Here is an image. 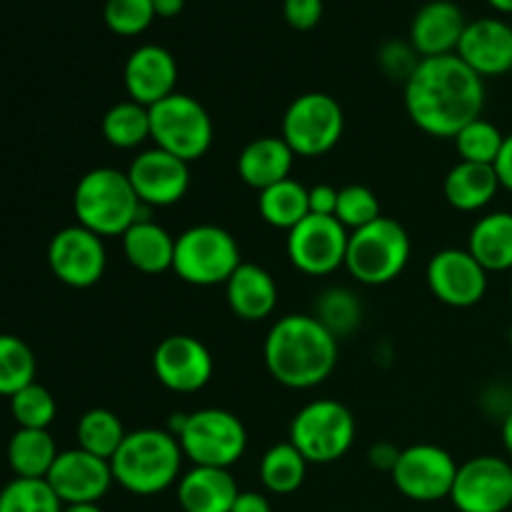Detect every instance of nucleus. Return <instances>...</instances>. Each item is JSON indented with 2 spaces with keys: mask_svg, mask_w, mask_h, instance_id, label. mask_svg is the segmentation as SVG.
<instances>
[{
  "mask_svg": "<svg viewBox=\"0 0 512 512\" xmlns=\"http://www.w3.org/2000/svg\"><path fill=\"white\" fill-rule=\"evenodd\" d=\"M405 110L423 133L455 138L473 120L483 118L485 80L458 55L423 58L403 85Z\"/></svg>",
  "mask_w": 512,
  "mask_h": 512,
  "instance_id": "nucleus-1",
  "label": "nucleus"
},
{
  "mask_svg": "<svg viewBox=\"0 0 512 512\" xmlns=\"http://www.w3.org/2000/svg\"><path fill=\"white\" fill-rule=\"evenodd\" d=\"M338 338L315 315L293 313L275 320L263 345L268 373L290 390H310L333 375Z\"/></svg>",
  "mask_w": 512,
  "mask_h": 512,
  "instance_id": "nucleus-2",
  "label": "nucleus"
},
{
  "mask_svg": "<svg viewBox=\"0 0 512 512\" xmlns=\"http://www.w3.org/2000/svg\"><path fill=\"white\" fill-rule=\"evenodd\" d=\"M183 460L185 455L173 433L143 428L125 435L123 445L110 460V468L120 488L150 498L178 485Z\"/></svg>",
  "mask_w": 512,
  "mask_h": 512,
  "instance_id": "nucleus-3",
  "label": "nucleus"
},
{
  "mask_svg": "<svg viewBox=\"0 0 512 512\" xmlns=\"http://www.w3.org/2000/svg\"><path fill=\"white\" fill-rule=\"evenodd\" d=\"M143 208L128 173L118 168H93L78 180L73 210L78 225L100 238H123L143 218Z\"/></svg>",
  "mask_w": 512,
  "mask_h": 512,
  "instance_id": "nucleus-4",
  "label": "nucleus"
},
{
  "mask_svg": "<svg viewBox=\"0 0 512 512\" xmlns=\"http://www.w3.org/2000/svg\"><path fill=\"white\" fill-rule=\"evenodd\" d=\"M410 235L398 220L380 215L365 228L353 230L348 240L345 268L363 285H388L410 260Z\"/></svg>",
  "mask_w": 512,
  "mask_h": 512,
  "instance_id": "nucleus-5",
  "label": "nucleus"
},
{
  "mask_svg": "<svg viewBox=\"0 0 512 512\" xmlns=\"http://www.w3.org/2000/svg\"><path fill=\"white\" fill-rule=\"evenodd\" d=\"M240 263L238 240L220 225H193L175 238L173 273L188 285H225Z\"/></svg>",
  "mask_w": 512,
  "mask_h": 512,
  "instance_id": "nucleus-6",
  "label": "nucleus"
},
{
  "mask_svg": "<svg viewBox=\"0 0 512 512\" xmlns=\"http://www.w3.org/2000/svg\"><path fill=\"white\" fill-rule=\"evenodd\" d=\"M355 425L353 413L338 400H313L295 413L290 423V443L303 453L308 463H338L353 448Z\"/></svg>",
  "mask_w": 512,
  "mask_h": 512,
  "instance_id": "nucleus-7",
  "label": "nucleus"
},
{
  "mask_svg": "<svg viewBox=\"0 0 512 512\" xmlns=\"http://www.w3.org/2000/svg\"><path fill=\"white\" fill-rule=\"evenodd\" d=\"M178 443L193 465L230 470L248 450V430L230 410L203 408L188 413Z\"/></svg>",
  "mask_w": 512,
  "mask_h": 512,
  "instance_id": "nucleus-8",
  "label": "nucleus"
},
{
  "mask_svg": "<svg viewBox=\"0 0 512 512\" xmlns=\"http://www.w3.org/2000/svg\"><path fill=\"white\" fill-rule=\"evenodd\" d=\"M150 138L155 148L195 163L213 145V120L203 103L185 93H173L150 108Z\"/></svg>",
  "mask_w": 512,
  "mask_h": 512,
  "instance_id": "nucleus-9",
  "label": "nucleus"
},
{
  "mask_svg": "<svg viewBox=\"0 0 512 512\" xmlns=\"http://www.w3.org/2000/svg\"><path fill=\"white\" fill-rule=\"evenodd\" d=\"M345 115L338 100L328 93H303L288 105L283 115V135L300 158H320L340 143Z\"/></svg>",
  "mask_w": 512,
  "mask_h": 512,
  "instance_id": "nucleus-10",
  "label": "nucleus"
},
{
  "mask_svg": "<svg viewBox=\"0 0 512 512\" xmlns=\"http://www.w3.org/2000/svg\"><path fill=\"white\" fill-rule=\"evenodd\" d=\"M460 465L453 455L440 445L418 443L400 450V458L395 463L393 478L398 493H403L415 503H438L450 498L453 493L455 475Z\"/></svg>",
  "mask_w": 512,
  "mask_h": 512,
  "instance_id": "nucleus-11",
  "label": "nucleus"
},
{
  "mask_svg": "<svg viewBox=\"0 0 512 512\" xmlns=\"http://www.w3.org/2000/svg\"><path fill=\"white\" fill-rule=\"evenodd\" d=\"M350 233L335 215L310 213L288 233V258L300 273L323 278L345 265Z\"/></svg>",
  "mask_w": 512,
  "mask_h": 512,
  "instance_id": "nucleus-12",
  "label": "nucleus"
},
{
  "mask_svg": "<svg viewBox=\"0 0 512 512\" xmlns=\"http://www.w3.org/2000/svg\"><path fill=\"white\" fill-rule=\"evenodd\" d=\"M450 503L458 512H508L512 508L510 460L478 455L460 465Z\"/></svg>",
  "mask_w": 512,
  "mask_h": 512,
  "instance_id": "nucleus-13",
  "label": "nucleus"
},
{
  "mask_svg": "<svg viewBox=\"0 0 512 512\" xmlns=\"http://www.w3.org/2000/svg\"><path fill=\"white\" fill-rule=\"evenodd\" d=\"M48 265L55 278L68 288H93L108 265V253L100 235L83 225L58 230L48 245Z\"/></svg>",
  "mask_w": 512,
  "mask_h": 512,
  "instance_id": "nucleus-14",
  "label": "nucleus"
},
{
  "mask_svg": "<svg viewBox=\"0 0 512 512\" xmlns=\"http://www.w3.org/2000/svg\"><path fill=\"white\" fill-rule=\"evenodd\" d=\"M428 288L450 308H473L488 293V270L470 255L468 248H445L430 258L425 270Z\"/></svg>",
  "mask_w": 512,
  "mask_h": 512,
  "instance_id": "nucleus-15",
  "label": "nucleus"
},
{
  "mask_svg": "<svg viewBox=\"0 0 512 512\" xmlns=\"http://www.w3.org/2000/svg\"><path fill=\"white\" fill-rule=\"evenodd\" d=\"M45 480L63 505H98L115 483L110 460L83 448L58 453Z\"/></svg>",
  "mask_w": 512,
  "mask_h": 512,
  "instance_id": "nucleus-16",
  "label": "nucleus"
},
{
  "mask_svg": "<svg viewBox=\"0 0 512 512\" xmlns=\"http://www.w3.org/2000/svg\"><path fill=\"white\" fill-rule=\"evenodd\" d=\"M213 355L193 335H168L153 353V373L173 393H198L213 378Z\"/></svg>",
  "mask_w": 512,
  "mask_h": 512,
  "instance_id": "nucleus-17",
  "label": "nucleus"
},
{
  "mask_svg": "<svg viewBox=\"0 0 512 512\" xmlns=\"http://www.w3.org/2000/svg\"><path fill=\"white\" fill-rule=\"evenodd\" d=\"M128 178L140 203L148 208H170L188 193L190 163L160 148H150L130 163Z\"/></svg>",
  "mask_w": 512,
  "mask_h": 512,
  "instance_id": "nucleus-18",
  "label": "nucleus"
},
{
  "mask_svg": "<svg viewBox=\"0 0 512 512\" xmlns=\"http://www.w3.org/2000/svg\"><path fill=\"white\" fill-rule=\"evenodd\" d=\"M123 83L128 90V100L153 108L155 103L168 95L178 93V63L173 53L163 45H140L128 55L123 68Z\"/></svg>",
  "mask_w": 512,
  "mask_h": 512,
  "instance_id": "nucleus-19",
  "label": "nucleus"
},
{
  "mask_svg": "<svg viewBox=\"0 0 512 512\" xmlns=\"http://www.w3.org/2000/svg\"><path fill=\"white\" fill-rule=\"evenodd\" d=\"M460 60L480 78H500L512 70V25L503 18L468 20L460 38Z\"/></svg>",
  "mask_w": 512,
  "mask_h": 512,
  "instance_id": "nucleus-20",
  "label": "nucleus"
},
{
  "mask_svg": "<svg viewBox=\"0 0 512 512\" xmlns=\"http://www.w3.org/2000/svg\"><path fill=\"white\" fill-rule=\"evenodd\" d=\"M463 8L453 0H430L420 5L410 23V45L418 50L420 58H438L453 55L465 33Z\"/></svg>",
  "mask_w": 512,
  "mask_h": 512,
  "instance_id": "nucleus-21",
  "label": "nucleus"
},
{
  "mask_svg": "<svg viewBox=\"0 0 512 512\" xmlns=\"http://www.w3.org/2000/svg\"><path fill=\"white\" fill-rule=\"evenodd\" d=\"M225 298L235 318L258 323L273 315L278 305V285L273 275L255 263H240V268L225 283Z\"/></svg>",
  "mask_w": 512,
  "mask_h": 512,
  "instance_id": "nucleus-22",
  "label": "nucleus"
},
{
  "mask_svg": "<svg viewBox=\"0 0 512 512\" xmlns=\"http://www.w3.org/2000/svg\"><path fill=\"white\" fill-rule=\"evenodd\" d=\"M238 495V483L225 468L193 465L178 480V503L183 512H230Z\"/></svg>",
  "mask_w": 512,
  "mask_h": 512,
  "instance_id": "nucleus-23",
  "label": "nucleus"
},
{
  "mask_svg": "<svg viewBox=\"0 0 512 512\" xmlns=\"http://www.w3.org/2000/svg\"><path fill=\"white\" fill-rule=\"evenodd\" d=\"M295 153L283 138L275 135H263L255 138L240 150L238 155V175L245 185L260 190L278 185L290 178L293 170Z\"/></svg>",
  "mask_w": 512,
  "mask_h": 512,
  "instance_id": "nucleus-24",
  "label": "nucleus"
},
{
  "mask_svg": "<svg viewBox=\"0 0 512 512\" xmlns=\"http://www.w3.org/2000/svg\"><path fill=\"white\" fill-rule=\"evenodd\" d=\"M125 260L135 270L145 275H160L165 270H173L175 258V238L148 218H140L133 228L123 235Z\"/></svg>",
  "mask_w": 512,
  "mask_h": 512,
  "instance_id": "nucleus-25",
  "label": "nucleus"
},
{
  "mask_svg": "<svg viewBox=\"0 0 512 512\" xmlns=\"http://www.w3.org/2000/svg\"><path fill=\"white\" fill-rule=\"evenodd\" d=\"M498 190L500 180L493 165L465 163V160L450 168L443 183L445 200L460 213H478V210L488 208Z\"/></svg>",
  "mask_w": 512,
  "mask_h": 512,
  "instance_id": "nucleus-26",
  "label": "nucleus"
},
{
  "mask_svg": "<svg viewBox=\"0 0 512 512\" xmlns=\"http://www.w3.org/2000/svg\"><path fill=\"white\" fill-rule=\"evenodd\" d=\"M468 250L488 273L512 270V213L495 210L473 225Z\"/></svg>",
  "mask_w": 512,
  "mask_h": 512,
  "instance_id": "nucleus-27",
  "label": "nucleus"
},
{
  "mask_svg": "<svg viewBox=\"0 0 512 512\" xmlns=\"http://www.w3.org/2000/svg\"><path fill=\"white\" fill-rule=\"evenodd\" d=\"M58 458V448L48 430L18 428L8 443V465L15 478H48Z\"/></svg>",
  "mask_w": 512,
  "mask_h": 512,
  "instance_id": "nucleus-28",
  "label": "nucleus"
},
{
  "mask_svg": "<svg viewBox=\"0 0 512 512\" xmlns=\"http://www.w3.org/2000/svg\"><path fill=\"white\" fill-rule=\"evenodd\" d=\"M310 190L298 180L288 178L278 185L260 190L258 195V213L268 225L278 230H293L295 225L303 223L310 215Z\"/></svg>",
  "mask_w": 512,
  "mask_h": 512,
  "instance_id": "nucleus-29",
  "label": "nucleus"
},
{
  "mask_svg": "<svg viewBox=\"0 0 512 512\" xmlns=\"http://www.w3.org/2000/svg\"><path fill=\"white\" fill-rule=\"evenodd\" d=\"M308 460L303 458L293 443H278L265 450L260 460V483L273 495H293L303 488L305 475H308Z\"/></svg>",
  "mask_w": 512,
  "mask_h": 512,
  "instance_id": "nucleus-30",
  "label": "nucleus"
},
{
  "mask_svg": "<svg viewBox=\"0 0 512 512\" xmlns=\"http://www.w3.org/2000/svg\"><path fill=\"white\" fill-rule=\"evenodd\" d=\"M103 138L118 150H133L150 138V108L120 100L103 115Z\"/></svg>",
  "mask_w": 512,
  "mask_h": 512,
  "instance_id": "nucleus-31",
  "label": "nucleus"
},
{
  "mask_svg": "<svg viewBox=\"0 0 512 512\" xmlns=\"http://www.w3.org/2000/svg\"><path fill=\"white\" fill-rule=\"evenodd\" d=\"M75 435H78V448L88 450V453L98 455L103 460H113V455L118 453L128 433H125L123 423H120L113 410L93 408L78 420Z\"/></svg>",
  "mask_w": 512,
  "mask_h": 512,
  "instance_id": "nucleus-32",
  "label": "nucleus"
},
{
  "mask_svg": "<svg viewBox=\"0 0 512 512\" xmlns=\"http://www.w3.org/2000/svg\"><path fill=\"white\" fill-rule=\"evenodd\" d=\"M35 355L25 340L0 335V395L13 398L25 385L35 383Z\"/></svg>",
  "mask_w": 512,
  "mask_h": 512,
  "instance_id": "nucleus-33",
  "label": "nucleus"
},
{
  "mask_svg": "<svg viewBox=\"0 0 512 512\" xmlns=\"http://www.w3.org/2000/svg\"><path fill=\"white\" fill-rule=\"evenodd\" d=\"M63 508L48 480L15 478L0 490V512H63Z\"/></svg>",
  "mask_w": 512,
  "mask_h": 512,
  "instance_id": "nucleus-34",
  "label": "nucleus"
},
{
  "mask_svg": "<svg viewBox=\"0 0 512 512\" xmlns=\"http://www.w3.org/2000/svg\"><path fill=\"white\" fill-rule=\"evenodd\" d=\"M313 315L340 340L348 338L353 330H358L363 308H360V300L350 290L330 288L320 293Z\"/></svg>",
  "mask_w": 512,
  "mask_h": 512,
  "instance_id": "nucleus-35",
  "label": "nucleus"
},
{
  "mask_svg": "<svg viewBox=\"0 0 512 512\" xmlns=\"http://www.w3.org/2000/svg\"><path fill=\"white\" fill-rule=\"evenodd\" d=\"M455 150H458L460 160L465 163H480V165H495L500 150H503L505 135L490 120L478 118L473 123L465 125L458 135H455Z\"/></svg>",
  "mask_w": 512,
  "mask_h": 512,
  "instance_id": "nucleus-36",
  "label": "nucleus"
},
{
  "mask_svg": "<svg viewBox=\"0 0 512 512\" xmlns=\"http://www.w3.org/2000/svg\"><path fill=\"white\" fill-rule=\"evenodd\" d=\"M10 413H13L18 428L48 430L58 413V405L48 388H43L40 383H30L10 398Z\"/></svg>",
  "mask_w": 512,
  "mask_h": 512,
  "instance_id": "nucleus-37",
  "label": "nucleus"
},
{
  "mask_svg": "<svg viewBox=\"0 0 512 512\" xmlns=\"http://www.w3.org/2000/svg\"><path fill=\"white\" fill-rule=\"evenodd\" d=\"M378 195L368 185H345L338 190V208L335 218L348 230H360L380 218Z\"/></svg>",
  "mask_w": 512,
  "mask_h": 512,
  "instance_id": "nucleus-38",
  "label": "nucleus"
},
{
  "mask_svg": "<svg viewBox=\"0 0 512 512\" xmlns=\"http://www.w3.org/2000/svg\"><path fill=\"white\" fill-rule=\"evenodd\" d=\"M103 18L115 35L133 38L148 30L155 20L153 0H105Z\"/></svg>",
  "mask_w": 512,
  "mask_h": 512,
  "instance_id": "nucleus-39",
  "label": "nucleus"
},
{
  "mask_svg": "<svg viewBox=\"0 0 512 512\" xmlns=\"http://www.w3.org/2000/svg\"><path fill=\"white\" fill-rule=\"evenodd\" d=\"M420 55L418 50L410 45V40L405 43V40H388L385 45H380L378 50V65L380 70H383L385 75H388L390 80H395V83H408L410 75L415 73V68L420 65Z\"/></svg>",
  "mask_w": 512,
  "mask_h": 512,
  "instance_id": "nucleus-40",
  "label": "nucleus"
},
{
  "mask_svg": "<svg viewBox=\"0 0 512 512\" xmlns=\"http://www.w3.org/2000/svg\"><path fill=\"white\" fill-rule=\"evenodd\" d=\"M283 15L290 28L313 30L323 18V0H283Z\"/></svg>",
  "mask_w": 512,
  "mask_h": 512,
  "instance_id": "nucleus-41",
  "label": "nucleus"
},
{
  "mask_svg": "<svg viewBox=\"0 0 512 512\" xmlns=\"http://www.w3.org/2000/svg\"><path fill=\"white\" fill-rule=\"evenodd\" d=\"M310 213L313 215H335L338 208V190L333 185H315L308 193Z\"/></svg>",
  "mask_w": 512,
  "mask_h": 512,
  "instance_id": "nucleus-42",
  "label": "nucleus"
},
{
  "mask_svg": "<svg viewBox=\"0 0 512 512\" xmlns=\"http://www.w3.org/2000/svg\"><path fill=\"white\" fill-rule=\"evenodd\" d=\"M398 458H400V450L395 448L393 443H375L368 453V463L373 465V468L385 470V473H393Z\"/></svg>",
  "mask_w": 512,
  "mask_h": 512,
  "instance_id": "nucleus-43",
  "label": "nucleus"
},
{
  "mask_svg": "<svg viewBox=\"0 0 512 512\" xmlns=\"http://www.w3.org/2000/svg\"><path fill=\"white\" fill-rule=\"evenodd\" d=\"M495 173H498L500 188H505L508 193H512V133L505 135L503 150H500L498 160H495Z\"/></svg>",
  "mask_w": 512,
  "mask_h": 512,
  "instance_id": "nucleus-44",
  "label": "nucleus"
},
{
  "mask_svg": "<svg viewBox=\"0 0 512 512\" xmlns=\"http://www.w3.org/2000/svg\"><path fill=\"white\" fill-rule=\"evenodd\" d=\"M230 512H273V505L265 498L263 493H255V490H240L238 500H235L233 510Z\"/></svg>",
  "mask_w": 512,
  "mask_h": 512,
  "instance_id": "nucleus-45",
  "label": "nucleus"
},
{
  "mask_svg": "<svg viewBox=\"0 0 512 512\" xmlns=\"http://www.w3.org/2000/svg\"><path fill=\"white\" fill-rule=\"evenodd\" d=\"M155 18H175L183 13L185 0H153Z\"/></svg>",
  "mask_w": 512,
  "mask_h": 512,
  "instance_id": "nucleus-46",
  "label": "nucleus"
},
{
  "mask_svg": "<svg viewBox=\"0 0 512 512\" xmlns=\"http://www.w3.org/2000/svg\"><path fill=\"white\" fill-rule=\"evenodd\" d=\"M503 448L512 463V405L508 408V413L503 415Z\"/></svg>",
  "mask_w": 512,
  "mask_h": 512,
  "instance_id": "nucleus-47",
  "label": "nucleus"
},
{
  "mask_svg": "<svg viewBox=\"0 0 512 512\" xmlns=\"http://www.w3.org/2000/svg\"><path fill=\"white\" fill-rule=\"evenodd\" d=\"M63 512H103L100 505H65Z\"/></svg>",
  "mask_w": 512,
  "mask_h": 512,
  "instance_id": "nucleus-48",
  "label": "nucleus"
},
{
  "mask_svg": "<svg viewBox=\"0 0 512 512\" xmlns=\"http://www.w3.org/2000/svg\"><path fill=\"white\" fill-rule=\"evenodd\" d=\"M490 5H493L498 13H505V15H512V0H488Z\"/></svg>",
  "mask_w": 512,
  "mask_h": 512,
  "instance_id": "nucleus-49",
  "label": "nucleus"
},
{
  "mask_svg": "<svg viewBox=\"0 0 512 512\" xmlns=\"http://www.w3.org/2000/svg\"><path fill=\"white\" fill-rule=\"evenodd\" d=\"M510 303H512V285H510Z\"/></svg>",
  "mask_w": 512,
  "mask_h": 512,
  "instance_id": "nucleus-50",
  "label": "nucleus"
},
{
  "mask_svg": "<svg viewBox=\"0 0 512 512\" xmlns=\"http://www.w3.org/2000/svg\"><path fill=\"white\" fill-rule=\"evenodd\" d=\"M510 345H512V328H510Z\"/></svg>",
  "mask_w": 512,
  "mask_h": 512,
  "instance_id": "nucleus-51",
  "label": "nucleus"
}]
</instances>
